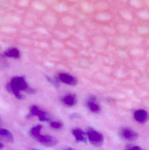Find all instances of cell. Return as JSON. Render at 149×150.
<instances>
[{
	"mask_svg": "<svg viewBox=\"0 0 149 150\" xmlns=\"http://www.w3.org/2000/svg\"><path fill=\"white\" fill-rule=\"evenodd\" d=\"M81 9L85 12L91 13L94 11L93 5L87 2H84L80 4Z\"/></svg>",
	"mask_w": 149,
	"mask_h": 150,
	"instance_id": "4fadbf2b",
	"label": "cell"
},
{
	"mask_svg": "<svg viewBox=\"0 0 149 150\" xmlns=\"http://www.w3.org/2000/svg\"><path fill=\"white\" fill-rule=\"evenodd\" d=\"M120 14L123 18L126 20L130 21L133 18V16L130 11L127 10H123L120 11Z\"/></svg>",
	"mask_w": 149,
	"mask_h": 150,
	"instance_id": "e0dca14e",
	"label": "cell"
},
{
	"mask_svg": "<svg viewBox=\"0 0 149 150\" xmlns=\"http://www.w3.org/2000/svg\"><path fill=\"white\" fill-rule=\"evenodd\" d=\"M44 1L48 4H51L55 2L57 0H44Z\"/></svg>",
	"mask_w": 149,
	"mask_h": 150,
	"instance_id": "f1b7e54d",
	"label": "cell"
},
{
	"mask_svg": "<svg viewBox=\"0 0 149 150\" xmlns=\"http://www.w3.org/2000/svg\"><path fill=\"white\" fill-rule=\"evenodd\" d=\"M86 134L90 142L96 146H100L104 142L103 135L92 128L88 127L87 129Z\"/></svg>",
	"mask_w": 149,
	"mask_h": 150,
	"instance_id": "7a4b0ae2",
	"label": "cell"
},
{
	"mask_svg": "<svg viewBox=\"0 0 149 150\" xmlns=\"http://www.w3.org/2000/svg\"><path fill=\"white\" fill-rule=\"evenodd\" d=\"M8 89L19 99L22 98V96L20 93V91L30 90L24 79L21 77H17L13 79L8 86Z\"/></svg>",
	"mask_w": 149,
	"mask_h": 150,
	"instance_id": "6da1fadb",
	"label": "cell"
},
{
	"mask_svg": "<svg viewBox=\"0 0 149 150\" xmlns=\"http://www.w3.org/2000/svg\"><path fill=\"white\" fill-rule=\"evenodd\" d=\"M72 133L76 141L79 142H86L87 135L82 129L78 128H75L73 129Z\"/></svg>",
	"mask_w": 149,
	"mask_h": 150,
	"instance_id": "5b68a950",
	"label": "cell"
},
{
	"mask_svg": "<svg viewBox=\"0 0 149 150\" xmlns=\"http://www.w3.org/2000/svg\"><path fill=\"white\" fill-rule=\"evenodd\" d=\"M146 2H147V4H148V5H149V0H147V1H146Z\"/></svg>",
	"mask_w": 149,
	"mask_h": 150,
	"instance_id": "d6a6232c",
	"label": "cell"
},
{
	"mask_svg": "<svg viewBox=\"0 0 149 150\" xmlns=\"http://www.w3.org/2000/svg\"></svg>",
	"mask_w": 149,
	"mask_h": 150,
	"instance_id": "836d02e7",
	"label": "cell"
},
{
	"mask_svg": "<svg viewBox=\"0 0 149 150\" xmlns=\"http://www.w3.org/2000/svg\"><path fill=\"white\" fill-rule=\"evenodd\" d=\"M135 120L141 123H145L148 120V115L147 111L143 109H140L135 112L134 114Z\"/></svg>",
	"mask_w": 149,
	"mask_h": 150,
	"instance_id": "8992f818",
	"label": "cell"
},
{
	"mask_svg": "<svg viewBox=\"0 0 149 150\" xmlns=\"http://www.w3.org/2000/svg\"><path fill=\"white\" fill-rule=\"evenodd\" d=\"M45 21L47 23L50 24L55 23L56 22V18L53 15H51V14H47L46 16H45L44 17Z\"/></svg>",
	"mask_w": 149,
	"mask_h": 150,
	"instance_id": "ac0fdd59",
	"label": "cell"
},
{
	"mask_svg": "<svg viewBox=\"0 0 149 150\" xmlns=\"http://www.w3.org/2000/svg\"><path fill=\"white\" fill-rule=\"evenodd\" d=\"M0 137L4 138L10 142H12L14 140L13 135L11 132L5 129H0Z\"/></svg>",
	"mask_w": 149,
	"mask_h": 150,
	"instance_id": "8fae6325",
	"label": "cell"
},
{
	"mask_svg": "<svg viewBox=\"0 0 149 150\" xmlns=\"http://www.w3.org/2000/svg\"><path fill=\"white\" fill-rule=\"evenodd\" d=\"M130 4L136 8H141L143 5L141 0H130Z\"/></svg>",
	"mask_w": 149,
	"mask_h": 150,
	"instance_id": "7402d4cb",
	"label": "cell"
},
{
	"mask_svg": "<svg viewBox=\"0 0 149 150\" xmlns=\"http://www.w3.org/2000/svg\"><path fill=\"white\" fill-rule=\"evenodd\" d=\"M137 16L140 18L143 19H148L149 18V13L148 11H142L137 12Z\"/></svg>",
	"mask_w": 149,
	"mask_h": 150,
	"instance_id": "44dd1931",
	"label": "cell"
},
{
	"mask_svg": "<svg viewBox=\"0 0 149 150\" xmlns=\"http://www.w3.org/2000/svg\"><path fill=\"white\" fill-rule=\"evenodd\" d=\"M0 5L3 7H8L9 6V3L7 0H0Z\"/></svg>",
	"mask_w": 149,
	"mask_h": 150,
	"instance_id": "4316f807",
	"label": "cell"
},
{
	"mask_svg": "<svg viewBox=\"0 0 149 150\" xmlns=\"http://www.w3.org/2000/svg\"><path fill=\"white\" fill-rule=\"evenodd\" d=\"M87 106L93 112L98 113L100 111V107L99 104L96 103V99L94 97H92L88 100Z\"/></svg>",
	"mask_w": 149,
	"mask_h": 150,
	"instance_id": "9c48e42d",
	"label": "cell"
},
{
	"mask_svg": "<svg viewBox=\"0 0 149 150\" xmlns=\"http://www.w3.org/2000/svg\"><path fill=\"white\" fill-rule=\"evenodd\" d=\"M31 112L33 115L38 116L41 121H45L49 120V117L46 113L40 110L37 107L33 106L31 108Z\"/></svg>",
	"mask_w": 149,
	"mask_h": 150,
	"instance_id": "52a82bcc",
	"label": "cell"
},
{
	"mask_svg": "<svg viewBox=\"0 0 149 150\" xmlns=\"http://www.w3.org/2000/svg\"><path fill=\"white\" fill-rule=\"evenodd\" d=\"M32 6L34 8L38 10L44 11L45 9V6L40 2H33L32 4Z\"/></svg>",
	"mask_w": 149,
	"mask_h": 150,
	"instance_id": "d6986e66",
	"label": "cell"
},
{
	"mask_svg": "<svg viewBox=\"0 0 149 150\" xmlns=\"http://www.w3.org/2000/svg\"><path fill=\"white\" fill-rule=\"evenodd\" d=\"M59 79L65 83L70 85H74L77 83L76 79L71 75L66 74H61L59 75Z\"/></svg>",
	"mask_w": 149,
	"mask_h": 150,
	"instance_id": "ba28073f",
	"label": "cell"
},
{
	"mask_svg": "<svg viewBox=\"0 0 149 150\" xmlns=\"http://www.w3.org/2000/svg\"><path fill=\"white\" fill-rule=\"evenodd\" d=\"M65 150H75L73 149H71V148H67V149H66Z\"/></svg>",
	"mask_w": 149,
	"mask_h": 150,
	"instance_id": "4dcf8cb0",
	"label": "cell"
},
{
	"mask_svg": "<svg viewBox=\"0 0 149 150\" xmlns=\"http://www.w3.org/2000/svg\"><path fill=\"white\" fill-rule=\"evenodd\" d=\"M50 126L53 128L60 129L63 126V124L60 122L54 121L51 122Z\"/></svg>",
	"mask_w": 149,
	"mask_h": 150,
	"instance_id": "cb8c5ba5",
	"label": "cell"
},
{
	"mask_svg": "<svg viewBox=\"0 0 149 150\" xmlns=\"http://www.w3.org/2000/svg\"><path fill=\"white\" fill-rule=\"evenodd\" d=\"M42 127L40 125H37L36 127H33L31 130V134L34 138H36L40 134V131Z\"/></svg>",
	"mask_w": 149,
	"mask_h": 150,
	"instance_id": "2e32d148",
	"label": "cell"
},
{
	"mask_svg": "<svg viewBox=\"0 0 149 150\" xmlns=\"http://www.w3.org/2000/svg\"><path fill=\"white\" fill-rule=\"evenodd\" d=\"M53 8L57 12H64L67 11L68 7L64 3H59L53 5Z\"/></svg>",
	"mask_w": 149,
	"mask_h": 150,
	"instance_id": "7c38bea8",
	"label": "cell"
},
{
	"mask_svg": "<svg viewBox=\"0 0 149 150\" xmlns=\"http://www.w3.org/2000/svg\"><path fill=\"white\" fill-rule=\"evenodd\" d=\"M125 150H145L141 147L133 145H129L126 148Z\"/></svg>",
	"mask_w": 149,
	"mask_h": 150,
	"instance_id": "484cf974",
	"label": "cell"
},
{
	"mask_svg": "<svg viewBox=\"0 0 149 150\" xmlns=\"http://www.w3.org/2000/svg\"><path fill=\"white\" fill-rule=\"evenodd\" d=\"M24 23L25 25H31L33 24V22L29 18H25L24 20Z\"/></svg>",
	"mask_w": 149,
	"mask_h": 150,
	"instance_id": "83f0119b",
	"label": "cell"
},
{
	"mask_svg": "<svg viewBox=\"0 0 149 150\" xmlns=\"http://www.w3.org/2000/svg\"><path fill=\"white\" fill-rule=\"evenodd\" d=\"M95 6L97 8L102 10L106 9L109 7L107 3L103 1L99 2L97 3L95 5Z\"/></svg>",
	"mask_w": 149,
	"mask_h": 150,
	"instance_id": "603a6c76",
	"label": "cell"
},
{
	"mask_svg": "<svg viewBox=\"0 0 149 150\" xmlns=\"http://www.w3.org/2000/svg\"><path fill=\"white\" fill-rule=\"evenodd\" d=\"M111 18L112 17L110 14L105 12L99 13L95 17V18L97 20L103 21L110 20Z\"/></svg>",
	"mask_w": 149,
	"mask_h": 150,
	"instance_id": "5bb4252c",
	"label": "cell"
},
{
	"mask_svg": "<svg viewBox=\"0 0 149 150\" xmlns=\"http://www.w3.org/2000/svg\"><path fill=\"white\" fill-rule=\"evenodd\" d=\"M29 4V0H19L17 2L18 6L22 7H26Z\"/></svg>",
	"mask_w": 149,
	"mask_h": 150,
	"instance_id": "d4e9b609",
	"label": "cell"
},
{
	"mask_svg": "<svg viewBox=\"0 0 149 150\" xmlns=\"http://www.w3.org/2000/svg\"><path fill=\"white\" fill-rule=\"evenodd\" d=\"M67 1H77L78 0H67Z\"/></svg>",
	"mask_w": 149,
	"mask_h": 150,
	"instance_id": "1f68e13d",
	"label": "cell"
},
{
	"mask_svg": "<svg viewBox=\"0 0 149 150\" xmlns=\"http://www.w3.org/2000/svg\"><path fill=\"white\" fill-rule=\"evenodd\" d=\"M5 54L6 56L9 57H13V58H17L19 55V51L16 48H13L6 51L5 52Z\"/></svg>",
	"mask_w": 149,
	"mask_h": 150,
	"instance_id": "9a60e30c",
	"label": "cell"
},
{
	"mask_svg": "<svg viewBox=\"0 0 149 150\" xmlns=\"http://www.w3.org/2000/svg\"><path fill=\"white\" fill-rule=\"evenodd\" d=\"M35 139L43 145L47 147H53L57 143V139L54 137L49 135L40 134Z\"/></svg>",
	"mask_w": 149,
	"mask_h": 150,
	"instance_id": "3957f363",
	"label": "cell"
},
{
	"mask_svg": "<svg viewBox=\"0 0 149 150\" xmlns=\"http://www.w3.org/2000/svg\"><path fill=\"white\" fill-rule=\"evenodd\" d=\"M62 22L65 24L72 25L74 23V19L71 17L69 16L64 17L62 18Z\"/></svg>",
	"mask_w": 149,
	"mask_h": 150,
	"instance_id": "ffe728a7",
	"label": "cell"
},
{
	"mask_svg": "<svg viewBox=\"0 0 149 150\" xmlns=\"http://www.w3.org/2000/svg\"><path fill=\"white\" fill-rule=\"evenodd\" d=\"M120 134L122 137L128 141H135L139 137V135L136 132L127 128L122 129Z\"/></svg>",
	"mask_w": 149,
	"mask_h": 150,
	"instance_id": "277c9868",
	"label": "cell"
},
{
	"mask_svg": "<svg viewBox=\"0 0 149 150\" xmlns=\"http://www.w3.org/2000/svg\"><path fill=\"white\" fill-rule=\"evenodd\" d=\"M3 145L0 142V149H3Z\"/></svg>",
	"mask_w": 149,
	"mask_h": 150,
	"instance_id": "f546056e",
	"label": "cell"
},
{
	"mask_svg": "<svg viewBox=\"0 0 149 150\" xmlns=\"http://www.w3.org/2000/svg\"><path fill=\"white\" fill-rule=\"evenodd\" d=\"M63 101L68 106H73L76 104V97L73 94H67L63 98Z\"/></svg>",
	"mask_w": 149,
	"mask_h": 150,
	"instance_id": "30bf717a",
	"label": "cell"
}]
</instances>
